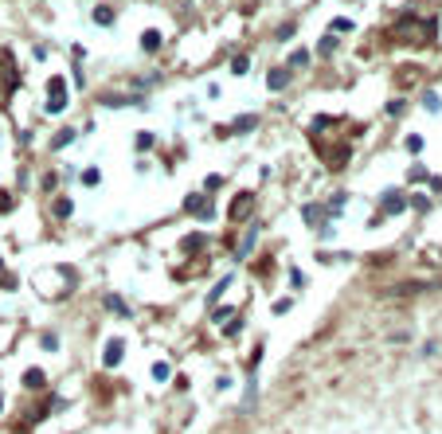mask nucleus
Here are the masks:
<instances>
[{"instance_id":"5","label":"nucleus","mask_w":442,"mask_h":434,"mask_svg":"<svg viewBox=\"0 0 442 434\" xmlns=\"http://www.w3.org/2000/svg\"><path fill=\"white\" fill-rule=\"evenodd\" d=\"M121 352H125V345H121L118 336H114V341L106 345V356H102V364H106V368H114V364L121 360Z\"/></svg>"},{"instance_id":"6","label":"nucleus","mask_w":442,"mask_h":434,"mask_svg":"<svg viewBox=\"0 0 442 434\" xmlns=\"http://www.w3.org/2000/svg\"><path fill=\"white\" fill-rule=\"evenodd\" d=\"M395 211H403V196L399 192H383V215H395Z\"/></svg>"},{"instance_id":"10","label":"nucleus","mask_w":442,"mask_h":434,"mask_svg":"<svg viewBox=\"0 0 442 434\" xmlns=\"http://www.w3.org/2000/svg\"><path fill=\"white\" fill-rule=\"evenodd\" d=\"M282 86H286V71L274 67V71H270V90H282Z\"/></svg>"},{"instance_id":"2","label":"nucleus","mask_w":442,"mask_h":434,"mask_svg":"<svg viewBox=\"0 0 442 434\" xmlns=\"http://www.w3.org/2000/svg\"><path fill=\"white\" fill-rule=\"evenodd\" d=\"M63 106H67V82L55 75L47 78V114H63Z\"/></svg>"},{"instance_id":"3","label":"nucleus","mask_w":442,"mask_h":434,"mask_svg":"<svg viewBox=\"0 0 442 434\" xmlns=\"http://www.w3.org/2000/svg\"><path fill=\"white\" fill-rule=\"evenodd\" d=\"M184 208H188V211H196V215H200L204 223H207V219H215V208L207 204L204 196H188V200H184Z\"/></svg>"},{"instance_id":"8","label":"nucleus","mask_w":442,"mask_h":434,"mask_svg":"<svg viewBox=\"0 0 442 434\" xmlns=\"http://www.w3.org/2000/svg\"><path fill=\"white\" fill-rule=\"evenodd\" d=\"M141 47H145V51H157V47H161V31H153V28H149L145 35H141Z\"/></svg>"},{"instance_id":"1","label":"nucleus","mask_w":442,"mask_h":434,"mask_svg":"<svg viewBox=\"0 0 442 434\" xmlns=\"http://www.w3.org/2000/svg\"><path fill=\"white\" fill-rule=\"evenodd\" d=\"M391 35H395V39H411V43H427L430 35H434V20H415V16H403Z\"/></svg>"},{"instance_id":"15","label":"nucleus","mask_w":442,"mask_h":434,"mask_svg":"<svg viewBox=\"0 0 442 434\" xmlns=\"http://www.w3.org/2000/svg\"><path fill=\"white\" fill-rule=\"evenodd\" d=\"M71 211H74L71 200H55V215H59V219H63V215H71Z\"/></svg>"},{"instance_id":"23","label":"nucleus","mask_w":442,"mask_h":434,"mask_svg":"<svg viewBox=\"0 0 442 434\" xmlns=\"http://www.w3.org/2000/svg\"><path fill=\"white\" fill-rule=\"evenodd\" d=\"M333 31H352V20H344V16H340V20H333Z\"/></svg>"},{"instance_id":"11","label":"nucleus","mask_w":442,"mask_h":434,"mask_svg":"<svg viewBox=\"0 0 442 434\" xmlns=\"http://www.w3.org/2000/svg\"><path fill=\"white\" fill-rule=\"evenodd\" d=\"M247 67H251V59H247V55H235V59H231V71H235V75H243Z\"/></svg>"},{"instance_id":"7","label":"nucleus","mask_w":442,"mask_h":434,"mask_svg":"<svg viewBox=\"0 0 442 434\" xmlns=\"http://www.w3.org/2000/svg\"><path fill=\"white\" fill-rule=\"evenodd\" d=\"M94 24H98V28H110V24H114V8H94Z\"/></svg>"},{"instance_id":"22","label":"nucleus","mask_w":442,"mask_h":434,"mask_svg":"<svg viewBox=\"0 0 442 434\" xmlns=\"http://www.w3.org/2000/svg\"><path fill=\"white\" fill-rule=\"evenodd\" d=\"M411 208H415V211H427V208H430V200H427V196H415Z\"/></svg>"},{"instance_id":"27","label":"nucleus","mask_w":442,"mask_h":434,"mask_svg":"<svg viewBox=\"0 0 442 434\" xmlns=\"http://www.w3.org/2000/svg\"><path fill=\"white\" fill-rule=\"evenodd\" d=\"M387 114H391V118H399V114H403V102H399V98H395V102H387Z\"/></svg>"},{"instance_id":"13","label":"nucleus","mask_w":442,"mask_h":434,"mask_svg":"<svg viewBox=\"0 0 442 434\" xmlns=\"http://www.w3.org/2000/svg\"><path fill=\"white\" fill-rule=\"evenodd\" d=\"M403 145H407V153H423V137H419V133H411L407 141H403Z\"/></svg>"},{"instance_id":"19","label":"nucleus","mask_w":442,"mask_h":434,"mask_svg":"<svg viewBox=\"0 0 442 434\" xmlns=\"http://www.w3.org/2000/svg\"><path fill=\"white\" fill-rule=\"evenodd\" d=\"M137 149H141V153L153 149V133H137Z\"/></svg>"},{"instance_id":"18","label":"nucleus","mask_w":442,"mask_h":434,"mask_svg":"<svg viewBox=\"0 0 442 434\" xmlns=\"http://www.w3.org/2000/svg\"><path fill=\"white\" fill-rule=\"evenodd\" d=\"M251 125H254V118H251V114H247V118H239V121H235V133H247Z\"/></svg>"},{"instance_id":"24","label":"nucleus","mask_w":442,"mask_h":434,"mask_svg":"<svg viewBox=\"0 0 442 434\" xmlns=\"http://www.w3.org/2000/svg\"><path fill=\"white\" fill-rule=\"evenodd\" d=\"M106 305H110V309H114V313H129V309H125V305H121L118 298H106Z\"/></svg>"},{"instance_id":"25","label":"nucleus","mask_w":442,"mask_h":434,"mask_svg":"<svg viewBox=\"0 0 442 434\" xmlns=\"http://www.w3.org/2000/svg\"><path fill=\"white\" fill-rule=\"evenodd\" d=\"M184 247H188V251H200V247H204V235H192V239L184 243Z\"/></svg>"},{"instance_id":"16","label":"nucleus","mask_w":442,"mask_h":434,"mask_svg":"<svg viewBox=\"0 0 442 434\" xmlns=\"http://www.w3.org/2000/svg\"><path fill=\"white\" fill-rule=\"evenodd\" d=\"M71 141H74V133H71V129H63V133L55 137V149H67V145H71Z\"/></svg>"},{"instance_id":"20","label":"nucleus","mask_w":442,"mask_h":434,"mask_svg":"<svg viewBox=\"0 0 442 434\" xmlns=\"http://www.w3.org/2000/svg\"><path fill=\"white\" fill-rule=\"evenodd\" d=\"M98 180H102V172H98V168H86V172H82V184H98Z\"/></svg>"},{"instance_id":"4","label":"nucleus","mask_w":442,"mask_h":434,"mask_svg":"<svg viewBox=\"0 0 442 434\" xmlns=\"http://www.w3.org/2000/svg\"><path fill=\"white\" fill-rule=\"evenodd\" d=\"M251 200H254L251 192H239L235 204H231V219H247V215H251Z\"/></svg>"},{"instance_id":"9","label":"nucleus","mask_w":442,"mask_h":434,"mask_svg":"<svg viewBox=\"0 0 442 434\" xmlns=\"http://www.w3.org/2000/svg\"><path fill=\"white\" fill-rule=\"evenodd\" d=\"M24 388H43V372H39V368L24 372Z\"/></svg>"},{"instance_id":"14","label":"nucleus","mask_w":442,"mask_h":434,"mask_svg":"<svg viewBox=\"0 0 442 434\" xmlns=\"http://www.w3.org/2000/svg\"><path fill=\"white\" fill-rule=\"evenodd\" d=\"M423 106H427V110H438V106H442V98L434 94V90H427V94H423Z\"/></svg>"},{"instance_id":"21","label":"nucleus","mask_w":442,"mask_h":434,"mask_svg":"<svg viewBox=\"0 0 442 434\" xmlns=\"http://www.w3.org/2000/svg\"><path fill=\"white\" fill-rule=\"evenodd\" d=\"M305 219H310V223H321L325 211H321V208H305Z\"/></svg>"},{"instance_id":"12","label":"nucleus","mask_w":442,"mask_h":434,"mask_svg":"<svg viewBox=\"0 0 442 434\" xmlns=\"http://www.w3.org/2000/svg\"><path fill=\"white\" fill-rule=\"evenodd\" d=\"M168 375H172V368H168V364H153V379H168Z\"/></svg>"},{"instance_id":"26","label":"nucleus","mask_w":442,"mask_h":434,"mask_svg":"<svg viewBox=\"0 0 442 434\" xmlns=\"http://www.w3.org/2000/svg\"><path fill=\"white\" fill-rule=\"evenodd\" d=\"M333 47H337V39H333V35H325V39H321V55H329Z\"/></svg>"},{"instance_id":"28","label":"nucleus","mask_w":442,"mask_h":434,"mask_svg":"<svg viewBox=\"0 0 442 434\" xmlns=\"http://www.w3.org/2000/svg\"><path fill=\"white\" fill-rule=\"evenodd\" d=\"M0 270H4V266H0Z\"/></svg>"},{"instance_id":"17","label":"nucleus","mask_w":442,"mask_h":434,"mask_svg":"<svg viewBox=\"0 0 442 434\" xmlns=\"http://www.w3.org/2000/svg\"><path fill=\"white\" fill-rule=\"evenodd\" d=\"M290 63H294V67H305V63H310V51H294V55H290Z\"/></svg>"}]
</instances>
